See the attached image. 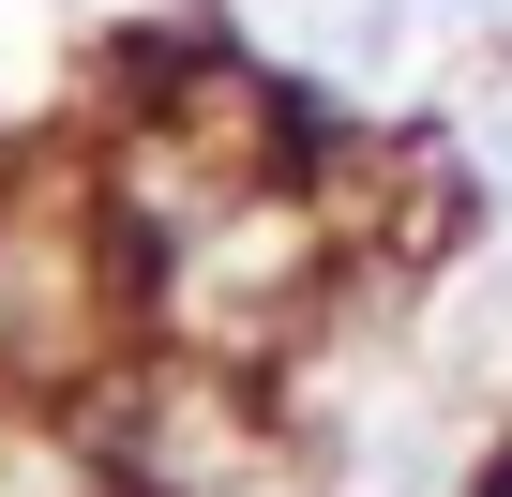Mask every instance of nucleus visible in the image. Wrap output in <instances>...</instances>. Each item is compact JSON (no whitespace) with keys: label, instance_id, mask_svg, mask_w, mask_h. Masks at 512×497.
<instances>
[{"label":"nucleus","instance_id":"obj_1","mask_svg":"<svg viewBox=\"0 0 512 497\" xmlns=\"http://www.w3.org/2000/svg\"><path fill=\"white\" fill-rule=\"evenodd\" d=\"M497 181H512V121H497Z\"/></svg>","mask_w":512,"mask_h":497}]
</instances>
